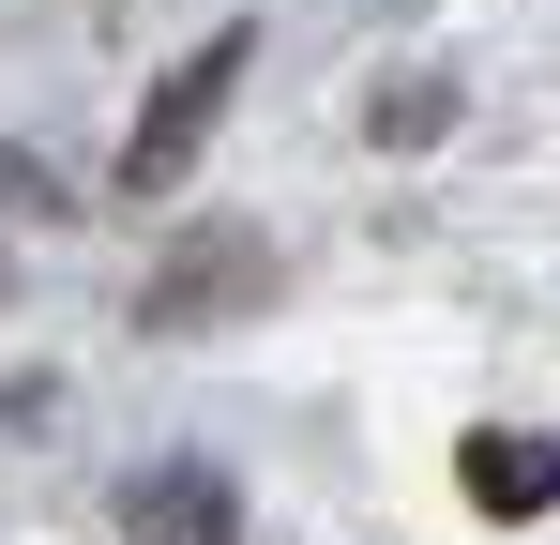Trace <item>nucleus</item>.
<instances>
[{
	"mask_svg": "<svg viewBox=\"0 0 560 545\" xmlns=\"http://www.w3.org/2000/svg\"><path fill=\"white\" fill-rule=\"evenodd\" d=\"M243 61H258V31L228 15L212 46H183V61L152 77V106H137V137H121V197H183V167L212 152V121H228V91H243Z\"/></svg>",
	"mask_w": 560,
	"mask_h": 545,
	"instance_id": "1",
	"label": "nucleus"
},
{
	"mask_svg": "<svg viewBox=\"0 0 560 545\" xmlns=\"http://www.w3.org/2000/svg\"><path fill=\"white\" fill-rule=\"evenodd\" d=\"M455 485H469V515L530 531V515L560 500V440H530V425H469V440H455Z\"/></svg>",
	"mask_w": 560,
	"mask_h": 545,
	"instance_id": "3",
	"label": "nucleus"
},
{
	"mask_svg": "<svg viewBox=\"0 0 560 545\" xmlns=\"http://www.w3.org/2000/svg\"><path fill=\"white\" fill-rule=\"evenodd\" d=\"M121 515H137L152 545H228V531H243V500H228V485H212L197 454H167V469H137V485H121Z\"/></svg>",
	"mask_w": 560,
	"mask_h": 545,
	"instance_id": "4",
	"label": "nucleus"
},
{
	"mask_svg": "<svg viewBox=\"0 0 560 545\" xmlns=\"http://www.w3.org/2000/svg\"><path fill=\"white\" fill-rule=\"evenodd\" d=\"M288 288V258L258 243V228H197L183 258L137 288V334H197V318H243V303H273Z\"/></svg>",
	"mask_w": 560,
	"mask_h": 545,
	"instance_id": "2",
	"label": "nucleus"
},
{
	"mask_svg": "<svg viewBox=\"0 0 560 545\" xmlns=\"http://www.w3.org/2000/svg\"><path fill=\"white\" fill-rule=\"evenodd\" d=\"M364 137H378V152H440V137H455V77H440V61H409V77H378Z\"/></svg>",
	"mask_w": 560,
	"mask_h": 545,
	"instance_id": "5",
	"label": "nucleus"
}]
</instances>
